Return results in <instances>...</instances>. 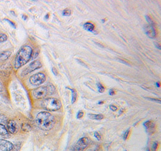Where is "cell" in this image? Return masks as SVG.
I'll return each instance as SVG.
<instances>
[{
	"label": "cell",
	"mask_w": 161,
	"mask_h": 151,
	"mask_svg": "<svg viewBox=\"0 0 161 151\" xmlns=\"http://www.w3.org/2000/svg\"><path fill=\"white\" fill-rule=\"evenodd\" d=\"M36 122L38 127L43 131H50L53 129L56 124L54 116L47 111L39 113L36 116Z\"/></svg>",
	"instance_id": "cell-1"
},
{
	"label": "cell",
	"mask_w": 161,
	"mask_h": 151,
	"mask_svg": "<svg viewBox=\"0 0 161 151\" xmlns=\"http://www.w3.org/2000/svg\"><path fill=\"white\" fill-rule=\"evenodd\" d=\"M32 54V48L30 46L25 45L22 46L15 57L14 67L18 69L25 65L31 59Z\"/></svg>",
	"instance_id": "cell-2"
},
{
	"label": "cell",
	"mask_w": 161,
	"mask_h": 151,
	"mask_svg": "<svg viewBox=\"0 0 161 151\" xmlns=\"http://www.w3.org/2000/svg\"><path fill=\"white\" fill-rule=\"evenodd\" d=\"M42 107L48 111H54L61 108L62 103L57 98L50 97L43 100L42 102Z\"/></svg>",
	"instance_id": "cell-3"
},
{
	"label": "cell",
	"mask_w": 161,
	"mask_h": 151,
	"mask_svg": "<svg viewBox=\"0 0 161 151\" xmlns=\"http://www.w3.org/2000/svg\"><path fill=\"white\" fill-rule=\"evenodd\" d=\"M46 76L42 72L37 73L30 76V83L33 86H39L45 81Z\"/></svg>",
	"instance_id": "cell-4"
},
{
	"label": "cell",
	"mask_w": 161,
	"mask_h": 151,
	"mask_svg": "<svg viewBox=\"0 0 161 151\" xmlns=\"http://www.w3.org/2000/svg\"><path fill=\"white\" fill-rule=\"evenodd\" d=\"M49 94L47 86H41L36 88L33 90L32 95L33 97L38 99H42Z\"/></svg>",
	"instance_id": "cell-5"
},
{
	"label": "cell",
	"mask_w": 161,
	"mask_h": 151,
	"mask_svg": "<svg viewBox=\"0 0 161 151\" xmlns=\"http://www.w3.org/2000/svg\"><path fill=\"white\" fill-rule=\"evenodd\" d=\"M42 67V63L39 60H35L29 65L22 72V76H26L33 71Z\"/></svg>",
	"instance_id": "cell-6"
},
{
	"label": "cell",
	"mask_w": 161,
	"mask_h": 151,
	"mask_svg": "<svg viewBox=\"0 0 161 151\" xmlns=\"http://www.w3.org/2000/svg\"><path fill=\"white\" fill-rule=\"evenodd\" d=\"M90 139L88 137H82L77 141L74 148V151H83L88 146Z\"/></svg>",
	"instance_id": "cell-7"
},
{
	"label": "cell",
	"mask_w": 161,
	"mask_h": 151,
	"mask_svg": "<svg viewBox=\"0 0 161 151\" xmlns=\"http://www.w3.org/2000/svg\"><path fill=\"white\" fill-rule=\"evenodd\" d=\"M6 126L7 130L9 131V132L12 134H16L19 130V126L18 125L16 122L13 120H9L6 124Z\"/></svg>",
	"instance_id": "cell-8"
},
{
	"label": "cell",
	"mask_w": 161,
	"mask_h": 151,
	"mask_svg": "<svg viewBox=\"0 0 161 151\" xmlns=\"http://www.w3.org/2000/svg\"><path fill=\"white\" fill-rule=\"evenodd\" d=\"M13 144L11 141L4 139H0V150L2 151H12L13 148Z\"/></svg>",
	"instance_id": "cell-9"
},
{
	"label": "cell",
	"mask_w": 161,
	"mask_h": 151,
	"mask_svg": "<svg viewBox=\"0 0 161 151\" xmlns=\"http://www.w3.org/2000/svg\"><path fill=\"white\" fill-rule=\"evenodd\" d=\"M144 30H145V32L148 36V37H149L151 39H154L156 37V33L153 26L150 25H146L144 27Z\"/></svg>",
	"instance_id": "cell-10"
},
{
	"label": "cell",
	"mask_w": 161,
	"mask_h": 151,
	"mask_svg": "<svg viewBox=\"0 0 161 151\" xmlns=\"http://www.w3.org/2000/svg\"><path fill=\"white\" fill-rule=\"evenodd\" d=\"M144 126L145 127L147 132L151 134L154 132L155 130V124L153 121L149 120L144 123Z\"/></svg>",
	"instance_id": "cell-11"
},
{
	"label": "cell",
	"mask_w": 161,
	"mask_h": 151,
	"mask_svg": "<svg viewBox=\"0 0 161 151\" xmlns=\"http://www.w3.org/2000/svg\"><path fill=\"white\" fill-rule=\"evenodd\" d=\"M0 136L4 138H8L10 136L9 132L5 125L0 124Z\"/></svg>",
	"instance_id": "cell-12"
},
{
	"label": "cell",
	"mask_w": 161,
	"mask_h": 151,
	"mask_svg": "<svg viewBox=\"0 0 161 151\" xmlns=\"http://www.w3.org/2000/svg\"><path fill=\"white\" fill-rule=\"evenodd\" d=\"M11 55V52L10 51H2L0 53V60L4 61L8 59Z\"/></svg>",
	"instance_id": "cell-13"
},
{
	"label": "cell",
	"mask_w": 161,
	"mask_h": 151,
	"mask_svg": "<svg viewBox=\"0 0 161 151\" xmlns=\"http://www.w3.org/2000/svg\"><path fill=\"white\" fill-rule=\"evenodd\" d=\"M83 28L85 30H86V31H88L90 32H94L95 26L94 24H92L91 22H86L84 24Z\"/></svg>",
	"instance_id": "cell-14"
},
{
	"label": "cell",
	"mask_w": 161,
	"mask_h": 151,
	"mask_svg": "<svg viewBox=\"0 0 161 151\" xmlns=\"http://www.w3.org/2000/svg\"><path fill=\"white\" fill-rule=\"evenodd\" d=\"M88 116L90 119H95V120H101L104 118V116L101 114H89Z\"/></svg>",
	"instance_id": "cell-15"
},
{
	"label": "cell",
	"mask_w": 161,
	"mask_h": 151,
	"mask_svg": "<svg viewBox=\"0 0 161 151\" xmlns=\"http://www.w3.org/2000/svg\"><path fill=\"white\" fill-rule=\"evenodd\" d=\"M66 88L70 90L71 91V92H72V101H71V102H72V104H74L76 101L77 97V92H76V90H75V89H74V88H69V87H68Z\"/></svg>",
	"instance_id": "cell-16"
},
{
	"label": "cell",
	"mask_w": 161,
	"mask_h": 151,
	"mask_svg": "<svg viewBox=\"0 0 161 151\" xmlns=\"http://www.w3.org/2000/svg\"><path fill=\"white\" fill-rule=\"evenodd\" d=\"M21 129L24 132H30L32 130V127L27 123H23L21 125Z\"/></svg>",
	"instance_id": "cell-17"
},
{
	"label": "cell",
	"mask_w": 161,
	"mask_h": 151,
	"mask_svg": "<svg viewBox=\"0 0 161 151\" xmlns=\"http://www.w3.org/2000/svg\"><path fill=\"white\" fill-rule=\"evenodd\" d=\"M8 122L7 117L4 114H0V124L6 125Z\"/></svg>",
	"instance_id": "cell-18"
},
{
	"label": "cell",
	"mask_w": 161,
	"mask_h": 151,
	"mask_svg": "<svg viewBox=\"0 0 161 151\" xmlns=\"http://www.w3.org/2000/svg\"><path fill=\"white\" fill-rule=\"evenodd\" d=\"M21 148V143H17L15 145H13V148L12 149L13 151H20Z\"/></svg>",
	"instance_id": "cell-19"
},
{
	"label": "cell",
	"mask_w": 161,
	"mask_h": 151,
	"mask_svg": "<svg viewBox=\"0 0 161 151\" xmlns=\"http://www.w3.org/2000/svg\"><path fill=\"white\" fill-rule=\"evenodd\" d=\"M7 39V36L4 33H0V43H2L6 41Z\"/></svg>",
	"instance_id": "cell-20"
},
{
	"label": "cell",
	"mask_w": 161,
	"mask_h": 151,
	"mask_svg": "<svg viewBox=\"0 0 161 151\" xmlns=\"http://www.w3.org/2000/svg\"><path fill=\"white\" fill-rule=\"evenodd\" d=\"M62 15L65 16H69L71 15V11L69 9H66L62 12Z\"/></svg>",
	"instance_id": "cell-21"
},
{
	"label": "cell",
	"mask_w": 161,
	"mask_h": 151,
	"mask_svg": "<svg viewBox=\"0 0 161 151\" xmlns=\"http://www.w3.org/2000/svg\"><path fill=\"white\" fill-rule=\"evenodd\" d=\"M97 86H98V92H99L100 93H103V92H104V91H105V87L101 85V84L98 83V84H97Z\"/></svg>",
	"instance_id": "cell-22"
},
{
	"label": "cell",
	"mask_w": 161,
	"mask_h": 151,
	"mask_svg": "<svg viewBox=\"0 0 161 151\" xmlns=\"http://www.w3.org/2000/svg\"><path fill=\"white\" fill-rule=\"evenodd\" d=\"M146 19H147V21H148V22L149 23V25H152V26H154V22L153 21V20L151 19L150 18V16H146Z\"/></svg>",
	"instance_id": "cell-23"
},
{
	"label": "cell",
	"mask_w": 161,
	"mask_h": 151,
	"mask_svg": "<svg viewBox=\"0 0 161 151\" xmlns=\"http://www.w3.org/2000/svg\"><path fill=\"white\" fill-rule=\"evenodd\" d=\"M94 137L97 139L98 140H100L101 139V135H100L98 132H94Z\"/></svg>",
	"instance_id": "cell-24"
},
{
	"label": "cell",
	"mask_w": 161,
	"mask_h": 151,
	"mask_svg": "<svg viewBox=\"0 0 161 151\" xmlns=\"http://www.w3.org/2000/svg\"><path fill=\"white\" fill-rule=\"evenodd\" d=\"M83 115H84V113H83V111H79V112L78 113V114H77V118L78 119L82 118L83 116Z\"/></svg>",
	"instance_id": "cell-25"
},
{
	"label": "cell",
	"mask_w": 161,
	"mask_h": 151,
	"mask_svg": "<svg viewBox=\"0 0 161 151\" xmlns=\"http://www.w3.org/2000/svg\"><path fill=\"white\" fill-rule=\"evenodd\" d=\"M158 142H154V143H153V147H152L153 151H155L156 150L157 147H158Z\"/></svg>",
	"instance_id": "cell-26"
},
{
	"label": "cell",
	"mask_w": 161,
	"mask_h": 151,
	"mask_svg": "<svg viewBox=\"0 0 161 151\" xmlns=\"http://www.w3.org/2000/svg\"><path fill=\"white\" fill-rule=\"evenodd\" d=\"M147 99L152 101H154V102H158L159 104H161V100L160 99H152V98H150V97H147Z\"/></svg>",
	"instance_id": "cell-27"
},
{
	"label": "cell",
	"mask_w": 161,
	"mask_h": 151,
	"mask_svg": "<svg viewBox=\"0 0 161 151\" xmlns=\"http://www.w3.org/2000/svg\"><path fill=\"white\" fill-rule=\"evenodd\" d=\"M110 109L112 110V111H117V107H116V106H112V105H111V106H110Z\"/></svg>",
	"instance_id": "cell-28"
},
{
	"label": "cell",
	"mask_w": 161,
	"mask_h": 151,
	"mask_svg": "<svg viewBox=\"0 0 161 151\" xmlns=\"http://www.w3.org/2000/svg\"><path fill=\"white\" fill-rule=\"evenodd\" d=\"M129 131H130V130H127V131H126V132H125V134H124V140H126V139H127L128 136H129Z\"/></svg>",
	"instance_id": "cell-29"
},
{
	"label": "cell",
	"mask_w": 161,
	"mask_h": 151,
	"mask_svg": "<svg viewBox=\"0 0 161 151\" xmlns=\"http://www.w3.org/2000/svg\"><path fill=\"white\" fill-rule=\"evenodd\" d=\"M52 72H53V73L54 75L57 76V74H58V72H57V69H56L55 67H53V68H52Z\"/></svg>",
	"instance_id": "cell-30"
},
{
	"label": "cell",
	"mask_w": 161,
	"mask_h": 151,
	"mask_svg": "<svg viewBox=\"0 0 161 151\" xmlns=\"http://www.w3.org/2000/svg\"><path fill=\"white\" fill-rule=\"evenodd\" d=\"M77 61H78V63H80V64H81V65H83V66H85V67H87V66H86V64H85V63H83V62H82V61H81V60H78V59H77Z\"/></svg>",
	"instance_id": "cell-31"
},
{
	"label": "cell",
	"mask_w": 161,
	"mask_h": 151,
	"mask_svg": "<svg viewBox=\"0 0 161 151\" xmlns=\"http://www.w3.org/2000/svg\"><path fill=\"white\" fill-rule=\"evenodd\" d=\"M115 94V91L113 89H110L109 90V95H113Z\"/></svg>",
	"instance_id": "cell-32"
},
{
	"label": "cell",
	"mask_w": 161,
	"mask_h": 151,
	"mask_svg": "<svg viewBox=\"0 0 161 151\" xmlns=\"http://www.w3.org/2000/svg\"><path fill=\"white\" fill-rule=\"evenodd\" d=\"M154 44H155V46L157 48H158L159 50H161V45L158 42H154Z\"/></svg>",
	"instance_id": "cell-33"
},
{
	"label": "cell",
	"mask_w": 161,
	"mask_h": 151,
	"mask_svg": "<svg viewBox=\"0 0 161 151\" xmlns=\"http://www.w3.org/2000/svg\"><path fill=\"white\" fill-rule=\"evenodd\" d=\"M2 90H3V86H2V84H1V83L0 82V92H2Z\"/></svg>",
	"instance_id": "cell-34"
},
{
	"label": "cell",
	"mask_w": 161,
	"mask_h": 151,
	"mask_svg": "<svg viewBox=\"0 0 161 151\" xmlns=\"http://www.w3.org/2000/svg\"><path fill=\"white\" fill-rule=\"evenodd\" d=\"M156 85H157V86L158 87H160V84H159V83H156Z\"/></svg>",
	"instance_id": "cell-35"
},
{
	"label": "cell",
	"mask_w": 161,
	"mask_h": 151,
	"mask_svg": "<svg viewBox=\"0 0 161 151\" xmlns=\"http://www.w3.org/2000/svg\"><path fill=\"white\" fill-rule=\"evenodd\" d=\"M48 16H49L48 14H47V15H46V19H48Z\"/></svg>",
	"instance_id": "cell-36"
}]
</instances>
